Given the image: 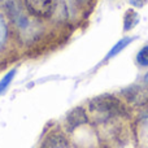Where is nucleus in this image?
Returning <instances> with one entry per match:
<instances>
[{
	"mask_svg": "<svg viewBox=\"0 0 148 148\" xmlns=\"http://www.w3.org/2000/svg\"><path fill=\"white\" fill-rule=\"evenodd\" d=\"M90 110L97 114H103L107 117L125 116L127 113L126 107L112 95H101L90 101Z\"/></svg>",
	"mask_w": 148,
	"mask_h": 148,
	"instance_id": "obj_1",
	"label": "nucleus"
},
{
	"mask_svg": "<svg viewBox=\"0 0 148 148\" xmlns=\"http://www.w3.org/2000/svg\"><path fill=\"white\" fill-rule=\"evenodd\" d=\"M3 7L9 14L10 20L21 29H26L29 26V18L26 14V8L22 7L21 0H1Z\"/></svg>",
	"mask_w": 148,
	"mask_h": 148,
	"instance_id": "obj_2",
	"label": "nucleus"
},
{
	"mask_svg": "<svg viewBox=\"0 0 148 148\" xmlns=\"http://www.w3.org/2000/svg\"><path fill=\"white\" fill-rule=\"evenodd\" d=\"M23 4L30 14L39 18H47L53 13L56 0H23Z\"/></svg>",
	"mask_w": 148,
	"mask_h": 148,
	"instance_id": "obj_3",
	"label": "nucleus"
},
{
	"mask_svg": "<svg viewBox=\"0 0 148 148\" xmlns=\"http://www.w3.org/2000/svg\"><path fill=\"white\" fill-rule=\"evenodd\" d=\"M86 121H87L86 112H84L82 108H75V109H73L66 117L68 126H69L70 129H75L77 126L83 125Z\"/></svg>",
	"mask_w": 148,
	"mask_h": 148,
	"instance_id": "obj_4",
	"label": "nucleus"
},
{
	"mask_svg": "<svg viewBox=\"0 0 148 148\" xmlns=\"http://www.w3.org/2000/svg\"><path fill=\"white\" fill-rule=\"evenodd\" d=\"M66 139L60 133H52L46 138V140L42 143L40 148H64Z\"/></svg>",
	"mask_w": 148,
	"mask_h": 148,
	"instance_id": "obj_5",
	"label": "nucleus"
},
{
	"mask_svg": "<svg viewBox=\"0 0 148 148\" xmlns=\"http://www.w3.org/2000/svg\"><path fill=\"white\" fill-rule=\"evenodd\" d=\"M127 97L134 104H144L147 101V92L140 87H135L133 91L127 92Z\"/></svg>",
	"mask_w": 148,
	"mask_h": 148,
	"instance_id": "obj_6",
	"label": "nucleus"
},
{
	"mask_svg": "<svg viewBox=\"0 0 148 148\" xmlns=\"http://www.w3.org/2000/svg\"><path fill=\"white\" fill-rule=\"evenodd\" d=\"M133 39H134V38H123V39H121V40L118 42V43L116 44V46L113 47L112 49H110V52L108 53L107 59H110V57H113V56H116V55H118L123 48H126V47H127L129 44L133 42Z\"/></svg>",
	"mask_w": 148,
	"mask_h": 148,
	"instance_id": "obj_7",
	"label": "nucleus"
},
{
	"mask_svg": "<svg viewBox=\"0 0 148 148\" xmlns=\"http://www.w3.org/2000/svg\"><path fill=\"white\" fill-rule=\"evenodd\" d=\"M14 75H16V69H13V70H10L8 74H5L4 75V78L0 81V95L3 94V92L5 91V90L9 87V84H10V82L13 81V78H14Z\"/></svg>",
	"mask_w": 148,
	"mask_h": 148,
	"instance_id": "obj_8",
	"label": "nucleus"
},
{
	"mask_svg": "<svg viewBox=\"0 0 148 148\" xmlns=\"http://www.w3.org/2000/svg\"><path fill=\"white\" fill-rule=\"evenodd\" d=\"M136 62L140 66H148V46H144L139 49L136 55Z\"/></svg>",
	"mask_w": 148,
	"mask_h": 148,
	"instance_id": "obj_9",
	"label": "nucleus"
},
{
	"mask_svg": "<svg viewBox=\"0 0 148 148\" xmlns=\"http://www.w3.org/2000/svg\"><path fill=\"white\" fill-rule=\"evenodd\" d=\"M5 39H7V25H5L3 17L0 16V48L4 46Z\"/></svg>",
	"mask_w": 148,
	"mask_h": 148,
	"instance_id": "obj_10",
	"label": "nucleus"
},
{
	"mask_svg": "<svg viewBox=\"0 0 148 148\" xmlns=\"http://www.w3.org/2000/svg\"><path fill=\"white\" fill-rule=\"evenodd\" d=\"M144 82H146V83H148V73L146 74V75H144Z\"/></svg>",
	"mask_w": 148,
	"mask_h": 148,
	"instance_id": "obj_11",
	"label": "nucleus"
},
{
	"mask_svg": "<svg viewBox=\"0 0 148 148\" xmlns=\"http://www.w3.org/2000/svg\"><path fill=\"white\" fill-rule=\"evenodd\" d=\"M146 114H147V117H148V110H147V113H146Z\"/></svg>",
	"mask_w": 148,
	"mask_h": 148,
	"instance_id": "obj_12",
	"label": "nucleus"
}]
</instances>
